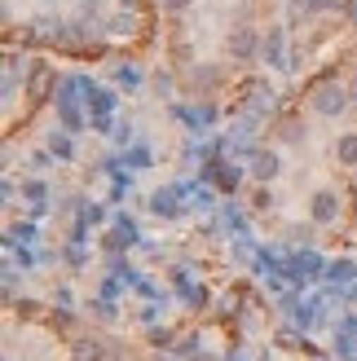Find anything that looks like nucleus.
Returning a JSON list of instances; mask_svg holds the SVG:
<instances>
[{"instance_id": "f257e3e1", "label": "nucleus", "mask_w": 357, "mask_h": 361, "mask_svg": "<svg viewBox=\"0 0 357 361\" xmlns=\"http://www.w3.org/2000/svg\"><path fill=\"white\" fill-rule=\"evenodd\" d=\"M313 115H322V119H335V115H344L349 106H353V93L344 84H317L313 88Z\"/></svg>"}, {"instance_id": "f03ea898", "label": "nucleus", "mask_w": 357, "mask_h": 361, "mask_svg": "<svg viewBox=\"0 0 357 361\" xmlns=\"http://www.w3.org/2000/svg\"><path fill=\"white\" fill-rule=\"evenodd\" d=\"M309 221L313 225H335V221H340V194H335V190H317L309 198Z\"/></svg>"}, {"instance_id": "7ed1b4c3", "label": "nucleus", "mask_w": 357, "mask_h": 361, "mask_svg": "<svg viewBox=\"0 0 357 361\" xmlns=\"http://www.w3.org/2000/svg\"><path fill=\"white\" fill-rule=\"evenodd\" d=\"M53 80H58V66H49V62H35L31 80H27V93H31V102H44V97H49V88H53Z\"/></svg>"}, {"instance_id": "20e7f679", "label": "nucleus", "mask_w": 357, "mask_h": 361, "mask_svg": "<svg viewBox=\"0 0 357 361\" xmlns=\"http://www.w3.org/2000/svg\"><path fill=\"white\" fill-rule=\"evenodd\" d=\"M256 31L252 27H238L234 35H229V53H234V62H252L256 58Z\"/></svg>"}, {"instance_id": "39448f33", "label": "nucleus", "mask_w": 357, "mask_h": 361, "mask_svg": "<svg viewBox=\"0 0 357 361\" xmlns=\"http://www.w3.org/2000/svg\"><path fill=\"white\" fill-rule=\"evenodd\" d=\"M282 172V164H278V154L270 150V154H265V150H256V159H252V176L256 180H274Z\"/></svg>"}, {"instance_id": "423d86ee", "label": "nucleus", "mask_w": 357, "mask_h": 361, "mask_svg": "<svg viewBox=\"0 0 357 361\" xmlns=\"http://www.w3.org/2000/svg\"><path fill=\"white\" fill-rule=\"evenodd\" d=\"M335 159L349 168H357V133H344L340 141H335Z\"/></svg>"}, {"instance_id": "0eeeda50", "label": "nucleus", "mask_w": 357, "mask_h": 361, "mask_svg": "<svg viewBox=\"0 0 357 361\" xmlns=\"http://www.w3.org/2000/svg\"><path fill=\"white\" fill-rule=\"evenodd\" d=\"M260 53H265V62H274V66H282V35H278V31H270V40L260 44Z\"/></svg>"}, {"instance_id": "6e6552de", "label": "nucleus", "mask_w": 357, "mask_h": 361, "mask_svg": "<svg viewBox=\"0 0 357 361\" xmlns=\"http://www.w3.org/2000/svg\"><path fill=\"white\" fill-rule=\"evenodd\" d=\"M150 212H155V216H176V198H172V194H155V198H150Z\"/></svg>"}, {"instance_id": "1a4fd4ad", "label": "nucleus", "mask_w": 357, "mask_h": 361, "mask_svg": "<svg viewBox=\"0 0 357 361\" xmlns=\"http://www.w3.org/2000/svg\"><path fill=\"white\" fill-rule=\"evenodd\" d=\"M49 150L58 154V159H71V154H75V146H71V141H66L62 133H53V137H49Z\"/></svg>"}, {"instance_id": "9d476101", "label": "nucleus", "mask_w": 357, "mask_h": 361, "mask_svg": "<svg viewBox=\"0 0 357 361\" xmlns=\"http://www.w3.org/2000/svg\"><path fill=\"white\" fill-rule=\"evenodd\" d=\"M305 137H309V133L300 128V123H287V128H282V141H291V146H300Z\"/></svg>"}, {"instance_id": "9b49d317", "label": "nucleus", "mask_w": 357, "mask_h": 361, "mask_svg": "<svg viewBox=\"0 0 357 361\" xmlns=\"http://www.w3.org/2000/svg\"><path fill=\"white\" fill-rule=\"evenodd\" d=\"M327 0H296V13H322Z\"/></svg>"}, {"instance_id": "f8f14e48", "label": "nucleus", "mask_w": 357, "mask_h": 361, "mask_svg": "<svg viewBox=\"0 0 357 361\" xmlns=\"http://www.w3.org/2000/svg\"><path fill=\"white\" fill-rule=\"evenodd\" d=\"M252 207H256V212H270V207H274V194H270V190H256Z\"/></svg>"}, {"instance_id": "ddd939ff", "label": "nucleus", "mask_w": 357, "mask_h": 361, "mask_svg": "<svg viewBox=\"0 0 357 361\" xmlns=\"http://www.w3.org/2000/svg\"><path fill=\"white\" fill-rule=\"evenodd\" d=\"M18 313H23V317H35V313H40V304H35V300H23V304H18Z\"/></svg>"}, {"instance_id": "4468645a", "label": "nucleus", "mask_w": 357, "mask_h": 361, "mask_svg": "<svg viewBox=\"0 0 357 361\" xmlns=\"http://www.w3.org/2000/svg\"><path fill=\"white\" fill-rule=\"evenodd\" d=\"M357 0H327V9H340V13H353Z\"/></svg>"}, {"instance_id": "2eb2a0df", "label": "nucleus", "mask_w": 357, "mask_h": 361, "mask_svg": "<svg viewBox=\"0 0 357 361\" xmlns=\"http://www.w3.org/2000/svg\"><path fill=\"white\" fill-rule=\"evenodd\" d=\"M349 93H353V106H357V75H353V84H349Z\"/></svg>"}, {"instance_id": "dca6fc26", "label": "nucleus", "mask_w": 357, "mask_h": 361, "mask_svg": "<svg viewBox=\"0 0 357 361\" xmlns=\"http://www.w3.org/2000/svg\"><path fill=\"white\" fill-rule=\"evenodd\" d=\"M155 361H176V357H164V353H159V357H155Z\"/></svg>"}, {"instance_id": "f3484780", "label": "nucleus", "mask_w": 357, "mask_h": 361, "mask_svg": "<svg viewBox=\"0 0 357 361\" xmlns=\"http://www.w3.org/2000/svg\"><path fill=\"white\" fill-rule=\"evenodd\" d=\"M353 23H357V5H353Z\"/></svg>"}]
</instances>
